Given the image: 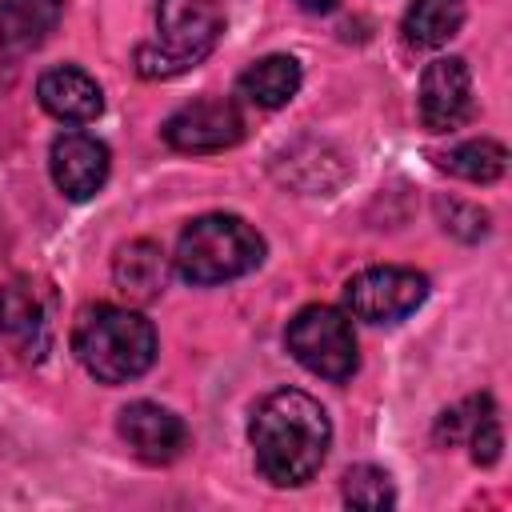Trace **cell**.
Wrapping results in <instances>:
<instances>
[{"instance_id":"8992f818","label":"cell","mask_w":512,"mask_h":512,"mask_svg":"<svg viewBox=\"0 0 512 512\" xmlns=\"http://www.w3.org/2000/svg\"><path fill=\"white\" fill-rule=\"evenodd\" d=\"M424 296H428V276L400 264L364 268L344 284V308L364 324H396L412 316L424 304Z\"/></svg>"},{"instance_id":"7c38bea8","label":"cell","mask_w":512,"mask_h":512,"mask_svg":"<svg viewBox=\"0 0 512 512\" xmlns=\"http://www.w3.org/2000/svg\"><path fill=\"white\" fill-rule=\"evenodd\" d=\"M172 280V260L156 240H128L112 260V284L132 304H152Z\"/></svg>"},{"instance_id":"5b68a950","label":"cell","mask_w":512,"mask_h":512,"mask_svg":"<svg viewBox=\"0 0 512 512\" xmlns=\"http://www.w3.org/2000/svg\"><path fill=\"white\" fill-rule=\"evenodd\" d=\"M284 344H288V352H292V360L300 368H308L312 376L336 380V384L348 380L356 372V364H360L352 320H348V312H340L332 304H308V308H300L288 320Z\"/></svg>"},{"instance_id":"6da1fadb","label":"cell","mask_w":512,"mask_h":512,"mask_svg":"<svg viewBox=\"0 0 512 512\" xmlns=\"http://www.w3.org/2000/svg\"><path fill=\"white\" fill-rule=\"evenodd\" d=\"M248 444L264 480L276 488H300L328 456L332 420L316 396L300 388H276L256 404L248 420Z\"/></svg>"},{"instance_id":"30bf717a","label":"cell","mask_w":512,"mask_h":512,"mask_svg":"<svg viewBox=\"0 0 512 512\" xmlns=\"http://www.w3.org/2000/svg\"><path fill=\"white\" fill-rule=\"evenodd\" d=\"M120 440L128 444V452L144 464H172L184 448H188V428L184 420L152 400H132L128 408H120Z\"/></svg>"},{"instance_id":"5bb4252c","label":"cell","mask_w":512,"mask_h":512,"mask_svg":"<svg viewBox=\"0 0 512 512\" xmlns=\"http://www.w3.org/2000/svg\"><path fill=\"white\" fill-rule=\"evenodd\" d=\"M236 92L248 104H256V108H284L300 92V60L296 56H284V52L260 56L256 64H248L240 72Z\"/></svg>"},{"instance_id":"d6986e66","label":"cell","mask_w":512,"mask_h":512,"mask_svg":"<svg viewBox=\"0 0 512 512\" xmlns=\"http://www.w3.org/2000/svg\"><path fill=\"white\" fill-rule=\"evenodd\" d=\"M488 416H496V404H492V396H468L464 404H456V408H448L444 416H440V424H436V440L444 444H456V440H468V432L480 424V420H488Z\"/></svg>"},{"instance_id":"ffe728a7","label":"cell","mask_w":512,"mask_h":512,"mask_svg":"<svg viewBox=\"0 0 512 512\" xmlns=\"http://www.w3.org/2000/svg\"><path fill=\"white\" fill-rule=\"evenodd\" d=\"M468 448H472V460H476V464H496V460H500V448H504L500 416L480 420V424L468 432Z\"/></svg>"},{"instance_id":"9a60e30c","label":"cell","mask_w":512,"mask_h":512,"mask_svg":"<svg viewBox=\"0 0 512 512\" xmlns=\"http://www.w3.org/2000/svg\"><path fill=\"white\" fill-rule=\"evenodd\" d=\"M464 0H412L404 12V40L412 48H444L464 24Z\"/></svg>"},{"instance_id":"9c48e42d","label":"cell","mask_w":512,"mask_h":512,"mask_svg":"<svg viewBox=\"0 0 512 512\" xmlns=\"http://www.w3.org/2000/svg\"><path fill=\"white\" fill-rule=\"evenodd\" d=\"M112 168V152L104 140H96L92 132H60L48 148V172L52 184L68 196V200H88L104 188Z\"/></svg>"},{"instance_id":"44dd1931","label":"cell","mask_w":512,"mask_h":512,"mask_svg":"<svg viewBox=\"0 0 512 512\" xmlns=\"http://www.w3.org/2000/svg\"><path fill=\"white\" fill-rule=\"evenodd\" d=\"M296 4H300L304 12H328V8L336 4V0H296Z\"/></svg>"},{"instance_id":"2e32d148","label":"cell","mask_w":512,"mask_h":512,"mask_svg":"<svg viewBox=\"0 0 512 512\" xmlns=\"http://www.w3.org/2000/svg\"><path fill=\"white\" fill-rule=\"evenodd\" d=\"M436 160H440L444 172H452V176H460V180H468V184H492V180H500L504 168H508V148H504L500 140L480 136V140H464V144L440 152Z\"/></svg>"},{"instance_id":"277c9868","label":"cell","mask_w":512,"mask_h":512,"mask_svg":"<svg viewBox=\"0 0 512 512\" xmlns=\"http://www.w3.org/2000/svg\"><path fill=\"white\" fill-rule=\"evenodd\" d=\"M220 32V0H156V36L136 48V72L144 80H172L208 60Z\"/></svg>"},{"instance_id":"3957f363","label":"cell","mask_w":512,"mask_h":512,"mask_svg":"<svg viewBox=\"0 0 512 512\" xmlns=\"http://www.w3.org/2000/svg\"><path fill=\"white\" fill-rule=\"evenodd\" d=\"M260 260H264V236L232 212H208L188 220L172 256L176 272L196 288L248 276Z\"/></svg>"},{"instance_id":"52a82bcc","label":"cell","mask_w":512,"mask_h":512,"mask_svg":"<svg viewBox=\"0 0 512 512\" xmlns=\"http://www.w3.org/2000/svg\"><path fill=\"white\" fill-rule=\"evenodd\" d=\"M164 144L176 152H224L232 144H240L244 136V116L232 100L224 96H200L180 104L168 120H164Z\"/></svg>"},{"instance_id":"7a4b0ae2","label":"cell","mask_w":512,"mask_h":512,"mask_svg":"<svg viewBox=\"0 0 512 512\" xmlns=\"http://www.w3.org/2000/svg\"><path fill=\"white\" fill-rule=\"evenodd\" d=\"M72 352L100 384H128L156 360V328L136 308L88 304L72 324Z\"/></svg>"},{"instance_id":"ba28073f","label":"cell","mask_w":512,"mask_h":512,"mask_svg":"<svg viewBox=\"0 0 512 512\" xmlns=\"http://www.w3.org/2000/svg\"><path fill=\"white\" fill-rule=\"evenodd\" d=\"M416 112L428 132H452L472 116V72L460 56H440L420 72Z\"/></svg>"},{"instance_id":"4fadbf2b","label":"cell","mask_w":512,"mask_h":512,"mask_svg":"<svg viewBox=\"0 0 512 512\" xmlns=\"http://www.w3.org/2000/svg\"><path fill=\"white\" fill-rule=\"evenodd\" d=\"M64 16V0H0V48L20 56L40 48Z\"/></svg>"},{"instance_id":"e0dca14e","label":"cell","mask_w":512,"mask_h":512,"mask_svg":"<svg viewBox=\"0 0 512 512\" xmlns=\"http://www.w3.org/2000/svg\"><path fill=\"white\" fill-rule=\"evenodd\" d=\"M0 324H8V332L20 336L32 356H44V348H48V320L40 316L36 292L16 288L12 296H0Z\"/></svg>"},{"instance_id":"8fae6325","label":"cell","mask_w":512,"mask_h":512,"mask_svg":"<svg viewBox=\"0 0 512 512\" xmlns=\"http://www.w3.org/2000/svg\"><path fill=\"white\" fill-rule=\"evenodd\" d=\"M36 100L48 116L64 124H92L104 112V92L100 84L76 68V64H56L36 80Z\"/></svg>"},{"instance_id":"ac0fdd59","label":"cell","mask_w":512,"mask_h":512,"mask_svg":"<svg viewBox=\"0 0 512 512\" xmlns=\"http://www.w3.org/2000/svg\"><path fill=\"white\" fill-rule=\"evenodd\" d=\"M344 500L352 508H392L396 504L392 476L376 464H352L344 472Z\"/></svg>"}]
</instances>
